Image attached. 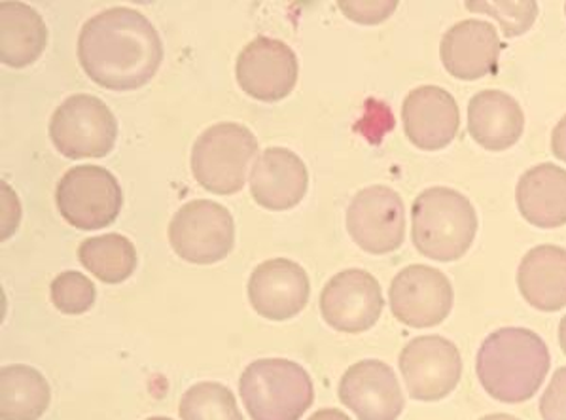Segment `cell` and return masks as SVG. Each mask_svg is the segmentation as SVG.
Returning <instances> with one entry per match:
<instances>
[{
  "instance_id": "6da1fadb",
  "label": "cell",
  "mask_w": 566,
  "mask_h": 420,
  "mask_svg": "<svg viewBox=\"0 0 566 420\" xmlns=\"http://www.w3.org/2000/svg\"><path fill=\"white\" fill-rule=\"evenodd\" d=\"M78 60L97 86L132 92L156 76L164 61V44L143 13L133 8H111L82 27Z\"/></svg>"
},
{
  "instance_id": "7a4b0ae2",
  "label": "cell",
  "mask_w": 566,
  "mask_h": 420,
  "mask_svg": "<svg viewBox=\"0 0 566 420\" xmlns=\"http://www.w3.org/2000/svg\"><path fill=\"white\" fill-rule=\"evenodd\" d=\"M549 366L546 343L527 328L496 329L475 358L481 387L502 403L531 400L546 381Z\"/></svg>"
},
{
  "instance_id": "3957f363",
  "label": "cell",
  "mask_w": 566,
  "mask_h": 420,
  "mask_svg": "<svg viewBox=\"0 0 566 420\" xmlns=\"http://www.w3.org/2000/svg\"><path fill=\"white\" fill-rule=\"evenodd\" d=\"M411 217L413 244L430 260H461L474 243L478 214L470 199L457 190L436 186L422 191L413 203Z\"/></svg>"
},
{
  "instance_id": "277c9868",
  "label": "cell",
  "mask_w": 566,
  "mask_h": 420,
  "mask_svg": "<svg viewBox=\"0 0 566 420\" xmlns=\"http://www.w3.org/2000/svg\"><path fill=\"white\" fill-rule=\"evenodd\" d=\"M239 392L252 420H300L315 400L310 374L284 358L251 364L241 375Z\"/></svg>"
},
{
  "instance_id": "5b68a950",
  "label": "cell",
  "mask_w": 566,
  "mask_h": 420,
  "mask_svg": "<svg viewBox=\"0 0 566 420\" xmlns=\"http://www.w3.org/2000/svg\"><path fill=\"white\" fill-rule=\"evenodd\" d=\"M256 151L258 140L249 127L233 122L211 125L191 148V171L205 190L231 196L243 190Z\"/></svg>"
},
{
  "instance_id": "8992f818",
  "label": "cell",
  "mask_w": 566,
  "mask_h": 420,
  "mask_svg": "<svg viewBox=\"0 0 566 420\" xmlns=\"http://www.w3.org/2000/svg\"><path fill=\"white\" fill-rule=\"evenodd\" d=\"M50 137L65 158H105L116 145L118 122L99 97L78 93L53 112Z\"/></svg>"
},
{
  "instance_id": "52a82bcc",
  "label": "cell",
  "mask_w": 566,
  "mask_h": 420,
  "mask_svg": "<svg viewBox=\"0 0 566 420\" xmlns=\"http://www.w3.org/2000/svg\"><path fill=\"white\" fill-rule=\"evenodd\" d=\"M61 217L76 230H103L118 218L124 196L113 172L97 165L66 171L55 190Z\"/></svg>"
},
{
  "instance_id": "ba28073f",
  "label": "cell",
  "mask_w": 566,
  "mask_h": 420,
  "mask_svg": "<svg viewBox=\"0 0 566 420\" xmlns=\"http://www.w3.org/2000/svg\"><path fill=\"white\" fill-rule=\"evenodd\" d=\"M169 243L185 262L198 265L222 262L235 244L233 217L211 199L190 201L172 217Z\"/></svg>"
},
{
  "instance_id": "9c48e42d",
  "label": "cell",
  "mask_w": 566,
  "mask_h": 420,
  "mask_svg": "<svg viewBox=\"0 0 566 420\" xmlns=\"http://www.w3.org/2000/svg\"><path fill=\"white\" fill-rule=\"evenodd\" d=\"M347 230L374 256L400 249L406 237L403 201L392 188L376 185L358 191L347 209Z\"/></svg>"
},
{
  "instance_id": "30bf717a",
  "label": "cell",
  "mask_w": 566,
  "mask_h": 420,
  "mask_svg": "<svg viewBox=\"0 0 566 420\" xmlns=\"http://www.w3.org/2000/svg\"><path fill=\"white\" fill-rule=\"evenodd\" d=\"M398 361L413 400H443L461 382V353L441 335L416 337L403 347Z\"/></svg>"
},
{
  "instance_id": "8fae6325",
  "label": "cell",
  "mask_w": 566,
  "mask_h": 420,
  "mask_svg": "<svg viewBox=\"0 0 566 420\" xmlns=\"http://www.w3.org/2000/svg\"><path fill=\"white\" fill-rule=\"evenodd\" d=\"M390 309L409 328H432L453 309V286L441 271L409 265L390 284Z\"/></svg>"
},
{
  "instance_id": "7c38bea8",
  "label": "cell",
  "mask_w": 566,
  "mask_h": 420,
  "mask_svg": "<svg viewBox=\"0 0 566 420\" xmlns=\"http://www.w3.org/2000/svg\"><path fill=\"white\" fill-rule=\"evenodd\" d=\"M382 307L381 286L368 271H342L329 279L321 294L324 321L343 334L368 332L379 321Z\"/></svg>"
},
{
  "instance_id": "4fadbf2b",
  "label": "cell",
  "mask_w": 566,
  "mask_h": 420,
  "mask_svg": "<svg viewBox=\"0 0 566 420\" xmlns=\"http://www.w3.org/2000/svg\"><path fill=\"white\" fill-rule=\"evenodd\" d=\"M235 76L252 99L277 103L296 87V53L281 40L258 36L239 53Z\"/></svg>"
},
{
  "instance_id": "5bb4252c",
  "label": "cell",
  "mask_w": 566,
  "mask_h": 420,
  "mask_svg": "<svg viewBox=\"0 0 566 420\" xmlns=\"http://www.w3.org/2000/svg\"><path fill=\"white\" fill-rule=\"evenodd\" d=\"M339 400L358 420H396L406 406L395 371L381 360L350 366L339 382Z\"/></svg>"
},
{
  "instance_id": "9a60e30c",
  "label": "cell",
  "mask_w": 566,
  "mask_h": 420,
  "mask_svg": "<svg viewBox=\"0 0 566 420\" xmlns=\"http://www.w3.org/2000/svg\"><path fill=\"white\" fill-rule=\"evenodd\" d=\"M310 276L302 265L286 258L260 263L249 281V300L268 321H289L310 302Z\"/></svg>"
},
{
  "instance_id": "2e32d148",
  "label": "cell",
  "mask_w": 566,
  "mask_h": 420,
  "mask_svg": "<svg viewBox=\"0 0 566 420\" xmlns=\"http://www.w3.org/2000/svg\"><path fill=\"white\" fill-rule=\"evenodd\" d=\"M402 122L411 145L436 151L453 143L461 127V112L443 87L421 86L403 101Z\"/></svg>"
},
{
  "instance_id": "e0dca14e",
  "label": "cell",
  "mask_w": 566,
  "mask_h": 420,
  "mask_svg": "<svg viewBox=\"0 0 566 420\" xmlns=\"http://www.w3.org/2000/svg\"><path fill=\"white\" fill-rule=\"evenodd\" d=\"M502 42L488 21L464 20L441 39L440 57L451 76L480 80L499 71Z\"/></svg>"
},
{
  "instance_id": "ac0fdd59",
  "label": "cell",
  "mask_w": 566,
  "mask_h": 420,
  "mask_svg": "<svg viewBox=\"0 0 566 420\" xmlns=\"http://www.w3.org/2000/svg\"><path fill=\"white\" fill-rule=\"evenodd\" d=\"M307 186V167L289 148H268L252 167V198L264 209H294L305 198Z\"/></svg>"
},
{
  "instance_id": "d6986e66",
  "label": "cell",
  "mask_w": 566,
  "mask_h": 420,
  "mask_svg": "<svg viewBox=\"0 0 566 420\" xmlns=\"http://www.w3.org/2000/svg\"><path fill=\"white\" fill-rule=\"evenodd\" d=\"M523 129L525 116L521 105L507 93L488 90L474 95L468 105V132L485 150L512 148Z\"/></svg>"
},
{
  "instance_id": "ffe728a7",
  "label": "cell",
  "mask_w": 566,
  "mask_h": 420,
  "mask_svg": "<svg viewBox=\"0 0 566 420\" xmlns=\"http://www.w3.org/2000/svg\"><path fill=\"white\" fill-rule=\"evenodd\" d=\"M517 286L523 300L544 313L566 307V250L541 244L521 260Z\"/></svg>"
},
{
  "instance_id": "44dd1931",
  "label": "cell",
  "mask_w": 566,
  "mask_h": 420,
  "mask_svg": "<svg viewBox=\"0 0 566 420\" xmlns=\"http://www.w3.org/2000/svg\"><path fill=\"white\" fill-rule=\"evenodd\" d=\"M515 199L521 217L542 230L566 223V171L554 164L536 165L517 182Z\"/></svg>"
},
{
  "instance_id": "7402d4cb",
  "label": "cell",
  "mask_w": 566,
  "mask_h": 420,
  "mask_svg": "<svg viewBox=\"0 0 566 420\" xmlns=\"http://www.w3.org/2000/svg\"><path fill=\"white\" fill-rule=\"evenodd\" d=\"M48 29L33 8L23 2L0 4V61L21 69L33 65L46 50Z\"/></svg>"
},
{
  "instance_id": "603a6c76",
  "label": "cell",
  "mask_w": 566,
  "mask_h": 420,
  "mask_svg": "<svg viewBox=\"0 0 566 420\" xmlns=\"http://www.w3.org/2000/svg\"><path fill=\"white\" fill-rule=\"evenodd\" d=\"M50 400L52 390L39 369L13 364L0 371V419L39 420Z\"/></svg>"
},
{
  "instance_id": "cb8c5ba5",
  "label": "cell",
  "mask_w": 566,
  "mask_h": 420,
  "mask_svg": "<svg viewBox=\"0 0 566 420\" xmlns=\"http://www.w3.org/2000/svg\"><path fill=\"white\" fill-rule=\"evenodd\" d=\"M78 260L92 275L106 284L127 281L137 267V250L119 233L92 237L80 244Z\"/></svg>"
},
{
  "instance_id": "d4e9b609",
  "label": "cell",
  "mask_w": 566,
  "mask_h": 420,
  "mask_svg": "<svg viewBox=\"0 0 566 420\" xmlns=\"http://www.w3.org/2000/svg\"><path fill=\"white\" fill-rule=\"evenodd\" d=\"M182 420H243L235 396L220 382L205 381L186 390L180 400Z\"/></svg>"
},
{
  "instance_id": "484cf974",
  "label": "cell",
  "mask_w": 566,
  "mask_h": 420,
  "mask_svg": "<svg viewBox=\"0 0 566 420\" xmlns=\"http://www.w3.org/2000/svg\"><path fill=\"white\" fill-rule=\"evenodd\" d=\"M52 302L65 315H82L92 309L97 290L95 284L78 271H65L53 279Z\"/></svg>"
},
{
  "instance_id": "4316f807",
  "label": "cell",
  "mask_w": 566,
  "mask_h": 420,
  "mask_svg": "<svg viewBox=\"0 0 566 420\" xmlns=\"http://www.w3.org/2000/svg\"><path fill=\"white\" fill-rule=\"evenodd\" d=\"M467 8L474 12L488 13L499 20L502 27V33L507 39L520 36L527 33L533 25L536 15H538V4L536 2H488V0H475L467 2Z\"/></svg>"
},
{
  "instance_id": "83f0119b",
  "label": "cell",
  "mask_w": 566,
  "mask_h": 420,
  "mask_svg": "<svg viewBox=\"0 0 566 420\" xmlns=\"http://www.w3.org/2000/svg\"><path fill=\"white\" fill-rule=\"evenodd\" d=\"M349 20L363 25H377L395 12L398 2H337Z\"/></svg>"
},
{
  "instance_id": "f1b7e54d",
  "label": "cell",
  "mask_w": 566,
  "mask_h": 420,
  "mask_svg": "<svg viewBox=\"0 0 566 420\" xmlns=\"http://www.w3.org/2000/svg\"><path fill=\"white\" fill-rule=\"evenodd\" d=\"M541 413L544 420H566V368H559L542 396Z\"/></svg>"
},
{
  "instance_id": "f546056e",
  "label": "cell",
  "mask_w": 566,
  "mask_h": 420,
  "mask_svg": "<svg viewBox=\"0 0 566 420\" xmlns=\"http://www.w3.org/2000/svg\"><path fill=\"white\" fill-rule=\"evenodd\" d=\"M552 150L560 161L566 164V116L555 125L554 135H552Z\"/></svg>"
},
{
  "instance_id": "4dcf8cb0",
  "label": "cell",
  "mask_w": 566,
  "mask_h": 420,
  "mask_svg": "<svg viewBox=\"0 0 566 420\" xmlns=\"http://www.w3.org/2000/svg\"><path fill=\"white\" fill-rule=\"evenodd\" d=\"M310 420H350L347 414L339 409H321L315 414H311Z\"/></svg>"
},
{
  "instance_id": "1f68e13d",
  "label": "cell",
  "mask_w": 566,
  "mask_h": 420,
  "mask_svg": "<svg viewBox=\"0 0 566 420\" xmlns=\"http://www.w3.org/2000/svg\"><path fill=\"white\" fill-rule=\"evenodd\" d=\"M559 342L563 353L566 355V316H563V321L559 324Z\"/></svg>"
},
{
  "instance_id": "d6a6232c",
  "label": "cell",
  "mask_w": 566,
  "mask_h": 420,
  "mask_svg": "<svg viewBox=\"0 0 566 420\" xmlns=\"http://www.w3.org/2000/svg\"><path fill=\"white\" fill-rule=\"evenodd\" d=\"M481 420H520L515 419V417H512V414L506 413H494V414H488V417H483Z\"/></svg>"
},
{
  "instance_id": "836d02e7",
  "label": "cell",
  "mask_w": 566,
  "mask_h": 420,
  "mask_svg": "<svg viewBox=\"0 0 566 420\" xmlns=\"http://www.w3.org/2000/svg\"><path fill=\"white\" fill-rule=\"evenodd\" d=\"M148 420H171V419H167V417H151V419H148Z\"/></svg>"
},
{
  "instance_id": "e575fe53",
  "label": "cell",
  "mask_w": 566,
  "mask_h": 420,
  "mask_svg": "<svg viewBox=\"0 0 566 420\" xmlns=\"http://www.w3.org/2000/svg\"><path fill=\"white\" fill-rule=\"evenodd\" d=\"M565 12H566V4H565Z\"/></svg>"
}]
</instances>
